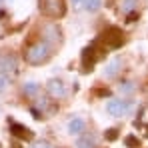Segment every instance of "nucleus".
Wrapping results in <instances>:
<instances>
[{"label": "nucleus", "mask_w": 148, "mask_h": 148, "mask_svg": "<svg viewBox=\"0 0 148 148\" xmlns=\"http://www.w3.org/2000/svg\"><path fill=\"white\" fill-rule=\"evenodd\" d=\"M54 46L48 44L46 40H40V42H34V44H30L24 52V60L28 64H32V66H38V64H42V62H46L50 56H52V52H54Z\"/></svg>", "instance_id": "nucleus-1"}, {"label": "nucleus", "mask_w": 148, "mask_h": 148, "mask_svg": "<svg viewBox=\"0 0 148 148\" xmlns=\"http://www.w3.org/2000/svg\"><path fill=\"white\" fill-rule=\"evenodd\" d=\"M136 108V102L134 100H122V98H112L106 104V110L110 116H128L132 110Z\"/></svg>", "instance_id": "nucleus-2"}, {"label": "nucleus", "mask_w": 148, "mask_h": 148, "mask_svg": "<svg viewBox=\"0 0 148 148\" xmlns=\"http://www.w3.org/2000/svg\"><path fill=\"white\" fill-rule=\"evenodd\" d=\"M100 42H102L104 48H108V50H114V48H118V46H122V44H124L122 30L116 28V26L106 28V30L102 32V36H100Z\"/></svg>", "instance_id": "nucleus-3"}, {"label": "nucleus", "mask_w": 148, "mask_h": 148, "mask_svg": "<svg viewBox=\"0 0 148 148\" xmlns=\"http://www.w3.org/2000/svg\"><path fill=\"white\" fill-rule=\"evenodd\" d=\"M38 6L42 14L50 18H62L66 14V2L64 0H38Z\"/></svg>", "instance_id": "nucleus-4"}, {"label": "nucleus", "mask_w": 148, "mask_h": 148, "mask_svg": "<svg viewBox=\"0 0 148 148\" xmlns=\"http://www.w3.org/2000/svg\"><path fill=\"white\" fill-rule=\"evenodd\" d=\"M46 92L50 94V98H66V94H68V88L64 86V82L62 80H58V78H52L48 80V84H46Z\"/></svg>", "instance_id": "nucleus-5"}, {"label": "nucleus", "mask_w": 148, "mask_h": 148, "mask_svg": "<svg viewBox=\"0 0 148 148\" xmlns=\"http://www.w3.org/2000/svg\"><path fill=\"white\" fill-rule=\"evenodd\" d=\"M18 62H16V56L12 52H0V74H10L16 70Z\"/></svg>", "instance_id": "nucleus-6"}, {"label": "nucleus", "mask_w": 148, "mask_h": 148, "mask_svg": "<svg viewBox=\"0 0 148 148\" xmlns=\"http://www.w3.org/2000/svg\"><path fill=\"white\" fill-rule=\"evenodd\" d=\"M42 38H44L48 44H52V46L60 44V40H62L60 28H58V26H54L52 22H50V24H44V26H42Z\"/></svg>", "instance_id": "nucleus-7"}, {"label": "nucleus", "mask_w": 148, "mask_h": 148, "mask_svg": "<svg viewBox=\"0 0 148 148\" xmlns=\"http://www.w3.org/2000/svg\"><path fill=\"white\" fill-rule=\"evenodd\" d=\"M98 56H100V54L94 50V46L84 48V52H82V70H84V72H90V70L94 68V64H96Z\"/></svg>", "instance_id": "nucleus-8"}, {"label": "nucleus", "mask_w": 148, "mask_h": 148, "mask_svg": "<svg viewBox=\"0 0 148 148\" xmlns=\"http://www.w3.org/2000/svg\"><path fill=\"white\" fill-rule=\"evenodd\" d=\"M122 64H124L122 58H112V60L108 62V66L104 68V76H106V78H116L118 74L122 72Z\"/></svg>", "instance_id": "nucleus-9"}, {"label": "nucleus", "mask_w": 148, "mask_h": 148, "mask_svg": "<svg viewBox=\"0 0 148 148\" xmlns=\"http://www.w3.org/2000/svg\"><path fill=\"white\" fill-rule=\"evenodd\" d=\"M74 8H80V10H86V12H96L102 4V0H70Z\"/></svg>", "instance_id": "nucleus-10"}, {"label": "nucleus", "mask_w": 148, "mask_h": 148, "mask_svg": "<svg viewBox=\"0 0 148 148\" xmlns=\"http://www.w3.org/2000/svg\"><path fill=\"white\" fill-rule=\"evenodd\" d=\"M66 130H68V134H82L84 130H86V122L82 120V118H70L68 122H66Z\"/></svg>", "instance_id": "nucleus-11"}, {"label": "nucleus", "mask_w": 148, "mask_h": 148, "mask_svg": "<svg viewBox=\"0 0 148 148\" xmlns=\"http://www.w3.org/2000/svg\"><path fill=\"white\" fill-rule=\"evenodd\" d=\"M76 148H98V140L94 134H82L78 140H76Z\"/></svg>", "instance_id": "nucleus-12"}, {"label": "nucleus", "mask_w": 148, "mask_h": 148, "mask_svg": "<svg viewBox=\"0 0 148 148\" xmlns=\"http://www.w3.org/2000/svg\"><path fill=\"white\" fill-rule=\"evenodd\" d=\"M10 132L14 134V136H18V138H22V140H32V132L22 126V124H16V122H10Z\"/></svg>", "instance_id": "nucleus-13"}, {"label": "nucleus", "mask_w": 148, "mask_h": 148, "mask_svg": "<svg viewBox=\"0 0 148 148\" xmlns=\"http://www.w3.org/2000/svg\"><path fill=\"white\" fill-rule=\"evenodd\" d=\"M22 94H26L28 98H38V94H40L38 82H26L24 86H22Z\"/></svg>", "instance_id": "nucleus-14"}, {"label": "nucleus", "mask_w": 148, "mask_h": 148, "mask_svg": "<svg viewBox=\"0 0 148 148\" xmlns=\"http://www.w3.org/2000/svg\"><path fill=\"white\" fill-rule=\"evenodd\" d=\"M124 144H126L128 148H138V146H140V140H138L136 136H132V134H130V136H126V138H124Z\"/></svg>", "instance_id": "nucleus-15"}, {"label": "nucleus", "mask_w": 148, "mask_h": 148, "mask_svg": "<svg viewBox=\"0 0 148 148\" xmlns=\"http://www.w3.org/2000/svg\"><path fill=\"white\" fill-rule=\"evenodd\" d=\"M104 138H106L108 142H114V140L118 138V128H108V130L104 132Z\"/></svg>", "instance_id": "nucleus-16"}, {"label": "nucleus", "mask_w": 148, "mask_h": 148, "mask_svg": "<svg viewBox=\"0 0 148 148\" xmlns=\"http://www.w3.org/2000/svg\"><path fill=\"white\" fill-rule=\"evenodd\" d=\"M134 88H136L134 82H124V84H120V92H132Z\"/></svg>", "instance_id": "nucleus-17"}, {"label": "nucleus", "mask_w": 148, "mask_h": 148, "mask_svg": "<svg viewBox=\"0 0 148 148\" xmlns=\"http://www.w3.org/2000/svg\"><path fill=\"white\" fill-rule=\"evenodd\" d=\"M132 8H136V0H126V2L122 4V10H124V12H130Z\"/></svg>", "instance_id": "nucleus-18"}, {"label": "nucleus", "mask_w": 148, "mask_h": 148, "mask_svg": "<svg viewBox=\"0 0 148 148\" xmlns=\"http://www.w3.org/2000/svg\"><path fill=\"white\" fill-rule=\"evenodd\" d=\"M32 148H52V146H50V144H46V142H36Z\"/></svg>", "instance_id": "nucleus-19"}, {"label": "nucleus", "mask_w": 148, "mask_h": 148, "mask_svg": "<svg viewBox=\"0 0 148 148\" xmlns=\"http://www.w3.org/2000/svg\"><path fill=\"white\" fill-rule=\"evenodd\" d=\"M10 148H22V146H20V144H16V142H14V144H12V146H10Z\"/></svg>", "instance_id": "nucleus-20"}]
</instances>
